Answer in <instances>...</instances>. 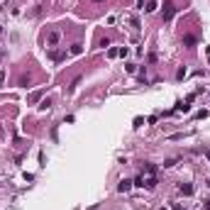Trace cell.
Segmentation results:
<instances>
[{
  "mask_svg": "<svg viewBox=\"0 0 210 210\" xmlns=\"http://www.w3.org/2000/svg\"><path fill=\"white\" fill-rule=\"evenodd\" d=\"M205 157H208V159H210V149H208V152H205Z\"/></svg>",
  "mask_w": 210,
  "mask_h": 210,
  "instance_id": "16",
  "label": "cell"
},
{
  "mask_svg": "<svg viewBox=\"0 0 210 210\" xmlns=\"http://www.w3.org/2000/svg\"><path fill=\"white\" fill-rule=\"evenodd\" d=\"M183 76H186V66H181V69H178V71H176V78H178V81H181V78H183Z\"/></svg>",
  "mask_w": 210,
  "mask_h": 210,
  "instance_id": "9",
  "label": "cell"
},
{
  "mask_svg": "<svg viewBox=\"0 0 210 210\" xmlns=\"http://www.w3.org/2000/svg\"><path fill=\"white\" fill-rule=\"evenodd\" d=\"M5 83V69H0V86Z\"/></svg>",
  "mask_w": 210,
  "mask_h": 210,
  "instance_id": "14",
  "label": "cell"
},
{
  "mask_svg": "<svg viewBox=\"0 0 210 210\" xmlns=\"http://www.w3.org/2000/svg\"><path fill=\"white\" fill-rule=\"evenodd\" d=\"M205 210H210V200H205Z\"/></svg>",
  "mask_w": 210,
  "mask_h": 210,
  "instance_id": "15",
  "label": "cell"
},
{
  "mask_svg": "<svg viewBox=\"0 0 210 210\" xmlns=\"http://www.w3.org/2000/svg\"><path fill=\"white\" fill-rule=\"evenodd\" d=\"M147 12H154L157 10V0H147V8H144Z\"/></svg>",
  "mask_w": 210,
  "mask_h": 210,
  "instance_id": "6",
  "label": "cell"
},
{
  "mask_svg": "<svg viewBox=\"0 0 210 210\" xmlns=\"http://www.w3.org/2000/svg\"><path fill=\"white\" fill-rule=\"evenodd\" d=\"M130 188H132V181H130V178H122V181H120V186H117V191H120V193H127Z\"/></svg>",
  "mask_w": 210,
  "mask_h": 210,
  "instance_id": "2",
  "label": "cell"
},
{
  "mask_svg": "<svg viewBox=\"0 0 210 210\" xmlns=\"http://www.w3.org/2000/svg\"><path fill=\"white\" fill-rule=\"evenodd\" d=\"M181 193H183V195H191V193H193V186H191V183H181Z\"/></svg>",
  "mask_w": 210,
  "mask_h": 210,
  "instance_id": "5",
  "label": "cell"
},
{
  "mask_svg": "<svg viewBox=\"0 0 210 210\" xmlns=\"http://www.w3.org/2000/svg\"><path fill=\"white\" fill-rule=\"evenodd\" d=\"M183 44H188V46H193V44H195V37H191V34H186V37H183Z\"/></svg>",
  "mask_w": 210,
  "mask_h": 210,
  "instance_id": "8",
  "label": "cell"
},
{
  "mask_svg": "<svg viewBox=\"0 0 210 210\" xmlns=\"http://www.w3.org/2000/svg\"><path fill=\"white\" fill-rule=\"evenodd\" d=\"M173 15H176V8H173V3H166V5H164V20L169 22V20H171Z\"/></svg>",
  "mask_w": 210,
  "mask_h": 210,
  "instance_id": "1",
  "label": "cell"
},
{
  "mask_svg": "<svg viewBox=\"0 0 210 210\" xmlns=\"http://www.w3.org/2000/svg\"><path fill=\"white\" fill-rule=\"evenodd\" d=\"M81 51H83V46H81V44H73V46H71V54H81Z\"/></svg>",
  "mask_w": 210,
  "mask_h": 210,
  "instance_id": "10",
  "label": "cell"
},
{
  "mask_svg": "<svg viewBox=\"0 0 210 210\" xmlns=\"http://www.w3.org/2000/svg\"><path fill=\"white\" fill-rule=\"evenodd\" d=\"M0 32H3V25H0Z\"/></svg>",
  "mask_w": 210,
  "mask_h": 210,
  "instance_id": "17",
  "label": "cell"
},
{
  "mask_svg": "<svg viewBox=\"0 0 210 210\" xmlns=\"http://www.w3.org/2000/svg\"><path fill=\"white\" fill-rule=\"evenodd\" d=\"M125 69H127V73H134V71H137V66H134V64H125Z\"/></svg>",
  "mask_w": 210,
  "mask_h": 210,
  "instance_id": "12",
  "label": "cell"
},
{
  "mask_svg": "<svg viewBox=\"0 0 210 210\" xmlns=\"http://www.w3.org/2000/svg\"><path fill=\"white\" fill-rule=\"evenodd\" d=\"M144 186H147V188H157V176H154V173H149L147 178H144Z\"/></svg>",
  "mask_w": 210,
  "mask_h": 210,
  "instance_id": "4",
  "label": "cell"
},
{
  "mask_svg": "<svg viewBox=\"0 0 210 210\" xmlns=\"http://www.w3.org/2000/svg\"><path fill=\"white\" fill-rule=\"evenodd\" d=\"M107 56L115 59V56H120V49H107Z\"/></svg>",
  "mask_w": 210,
  "mask_h": 210,
  "instance_id": "11",
  "label": "cell"
},
{
  "mask_svg": "<svg viewBox=\"0 0 210 210\" xmlns=\"http://www.w3.org/2000/svg\"><path fill=\"white\" fill-rule=\"evenodd\" d=\"M49 105H51L49 100H42V105H39V110H49Z\"/></svg>",
  "mask_w": 210,
  "mask_h": 210,
  "instance_id": "13",
  "label": "cell"
},
{
  "mask_svg": "<svg viewBox=\"0 0 210 210\" xmlns=\"http://www.w3.org/2000/svg\"><path fill=\"white\" fill-rule=\"evenodd\" d=\"M66 56V54L64 51H51V59H54V61H61V59Z\"/></svg>",
  "mask_w": 210,
  "mask_h": 210,
  "instance_id": "7",
  "label": "cell"
},
{
  "mask_svg": "<svg viewBox=\"0 0 210 210\" xmlns=\"http://www.w3.org/2000/svg\"><path fill=\"white\" fill-rule=\"evenodd\" d=\"M59 39H61V34H59V32H49V37H46V44H59Z\"/></svg>",
  "mask_w": 210,
  "mask_h": 210,
  "instance_id": "3",
  "label": "cell"
},
{
  "mask_svg": "<svg viewBox=\"0 0 210 210\" xmlns=\"http://www.w3.org/2000/svg\"><path fill=\"white\" fill-rule=\"evenodd\" d=\"M159 210H166V208H159Z\"/></svg>",
  "mask_w": 210,
  "mask_h": 210,
  "instance_id": "18",
  "label": "cell"
},
{
  "mask_svg": "<svg viewBox=\"0 0 210 210\" xmlns=\"http://www.w3.org/2000/svg\"><path fill=\"white\" fill-rule=\"evenodd\" d=\"M96 3H100V0H96Z\"/></svg>",
  "mask_w": 210,
  "mask_h": 210,
  "instance_id": "19",
  "label": "cell"
}]
</instances>
